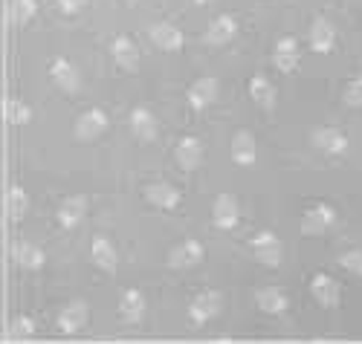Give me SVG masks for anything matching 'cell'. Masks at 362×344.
<instances>
[{"mask_svg":"<svg viewBox=\"0 0 362 344\" xmlns=\"http://www.w3.org/2000/svg\"><path fill=\"white\" fill-rule=\"evenodd\" d=\"M221 307H223L221 292L203 290V292H197V295L192 298V304H189V321H192L194 327H203L206 321H212L215 316H221Z\"/></svg>","mask_w":362,"mask_h":344,"instance_id":"1","label":"cell"},{"mask_svg":"<svg viewBox=\"0 0 362 344\" xmlns=\"http://www.w3.org/2000/svg\"><path fill=\"white\" fill-rule=\"evenodd\" d=\"M337 223V208L327 206V203H316L305 211V217H301V235L308 237H316V235H325L330 232Z\"/></svg>","mask_w":362,"mask_h":344,"instance_id":"2","label":"cell"},{"mask_svg":"<svg viewBox=\"0 0 362 344\" xmlns=\"http://www.w3.org/2000/svg\"><path fill=\"white\" fill-rule=\"evenodd\" d=\"M148 38H151V44H154L157 49H163V52H180V49H183V44H186L183 29L174 26L171 20H157V23H151Z\"/></svg>","mask_w":362,"mask_h":344,"instance_id":"3","label":"cell"},{"mask_svg":"<svg viewBox=\"0 0 362 344\" xmlns=\"http://www.w3.org/2000/svg\"><path fill=\"white\" fill-rule=\"evenodd\" d=\"M105 131H107V113H105L102 107L84 110V113L76 119V124H73V134H76L78 142H93V139H99Z\"/></svg>","mask_w":362,"mask_h":344,"instance_id":"4","label":"cell"},{"mask_svg":"<svg viewBox=\"0 0 362 344\" xmlns=\"http://www.w3.org/2000/svg\"><path fill=\"white\" fill-rule=\"evenodd\" d=\"M203 243L189 237V240H180L177 246H171V252H168V266L177 269V272H183V269H194L200 261H203Z\"/></svg>","mask_w":362,"mask_h":344,"instance_id":"5","label":"cell"},{"mask_svg":"<svg viewBox=\"0 0 362 344\" xmlns=\"http://www.w3.org/2000/svg\"><path fill=\"white\" fill-rule=\"evenodd\" d=\"M310 145L325 156H339L348 150V136L345 131L334 128V124H325V128H316L310 134Z\"/></svg>","mask_w":362,"mask_h":344,"instance_id":"6","label":"cell"},{"mask_svg":"<svg viewBox=\"0 0 362 344\" xmlns=\"http://www.w3.org/2000/svg\"><path fill=\"white\" fill-rule=\"evenodd\" d=\"M250 246H252L255 261H261L264 266H279L281 263V240H279L276 232H267L264 229V232L252 235Z\"/></svg>","mask_w":362,"mask_h":344,"instance_id":"7","label":"cell"},{"mask_svg":"<svg viewBox=\"0 0 362 344\" xmlns=\"http://www.w3.org/2000/svg\"><path fill=\"white\" fill-rule=\"evenodd\" d=\"M310 295H313L316 304L325 307V309H334V307H339V301H342V290H339V284H337V278H330L327 272L313 275V280H310Z\"/></svg>","mask_w":362,"mask_h":344,"instance_id":"8","label":"cell"},{"mask_svg":"<svg viewBox=\"0 0 362 344\" xmlns=\"http://www.w3.org/2000/svg\"><path fill=\"white\" fill-rule=\"evenodd\" d=\"M145 200L154 206V208H163V211H171L180 206L183 194H180L177 185L165 182V179H157V182H148L145 185Z\"/></svg>","mask_w":362,"mask_h":344,"instance_id":"9","label":"cell"},{"mask_svg":"<svg viewBox=\"0 0 362 344\" xmlns=\"http://www.w3.org/2000/svg\"><path fill=\"white\" fill-rule=\"evenodd\" d=\"M49 78H52V84L58 90H64V93H78V87H81V73H78V67L73 64V61H67V58H52Z\"/></svg>","mask_w":362,"mask_h":344,"instance_id":"10","label":"cell"},{"mask_svg":"<svg viewBox=\"0 0 362 344\" xmlns=\"http://www.w3.org/2000/svg\"><path fill=\"white\" fill-rule=\"evenodd\" d=\"M174 160H177L180 171H186V174L197 171L203 162V142L197 136H183L174 148Z\"/></svg>","mask_w":362,"mask_h":344,"instance_id":"11","label":"cell"},{"mask_svg":"<svg viewBox=\"0 0 362 344\" xmlns=\"http://www.w3.org/2000/svg\"><path fill=\"white\" fill-rule=\"evenodd\" d=\"M229 153H232V162L240 165V168H250L255 165L258 160V145H255V136L250 131H238L229 142Z\"/></svg>","mask_w":362,"mask_h":344,"instance_id":"12","label":"cell"},{"mask_svg":"<svg viewBox=\"0 0 362 344\" xmlns=\"http://www.w3.org/2000/svg\"><path fill=\"white\" fill-rule=\"evenodd\" d=\"M308 44H310L313 52L327 55L330 49L337 47V29H334V23H330L327 18H313L310 32H308Z\"/></svg>","mask_w":362,"mask_h":344,"instance_id":"13","label":"cell"},{"mask_svg":"<svg viewBox=\"0 0 362 344\" xmlns=\"http://www.w3.org/2000/svg\"><path fill=\"white\" fill-rule=\"evenodd\" d=\"M186 99H189V107H194V110H206L209 105H215V99H218V78L200 76L197 81H192Z\"/></svg>","mask_w":362,"mask_h":344,"instance_id":"14","label":"cell"},{"mask_svg":"<svg viewBox=\"0 0 362 344\" xmlns=\"http://www.w3.org/2000/svg\"><path fill=\"white\" fill-rule=\"evenodd\" d=\"M87 214V197L84 194H73V197H64L62 206L55 211V220L62 229H76Z\"/></svg>","mask_w":362,"mask_h":344,"instance_id":"15","label":"cell"},{"mask_svg":"<svg viewBox=\"0 0 362 344\" xmlns=\"http://www.w3.org/2000/svg\"><path fill=\"white\" fill-rule=\"evenodd\" d=\"M235 35H238V20H235L232 15H218L212 23L206 26L203 41H206L209 47H226Z\"/></svg>","mask_w":362,"mask_h":344,"instance_id":"16","label":"cell"},{"mask_svg":"<svg viewBox=\"0 0 362 344\" xmlns=\"http://www.w3.org/2000/svg\"><path fill=\"white\" fill-rule=\"evenodd\" d=\"M301 61V49H298V41L293 35H284L276 41V49H273V64L279 73H293Z\"/></svg>","mask_w":362,"mask_h":344,"instance_id":"17","label":"cell"},{"mask_svg":"<svg viewBox=\"0 0 362 344\" xmlns=\"http://www.w3.org/2000/svg\"><path fill=\"white\" fill-rule=\"evenodd\" d=\"M212 220L218 229H235L238 220H240V208H238V200L232 194H218L215 203H212Z\"/></svg>","mask_w":362,"mask_h":344,"instance_id":"18","label":"cell"},{"mask_svg":"<svg viewBox=\"0 0 362 344\" xmlns=\"http://www.w3.org/2000/svg\"><path fill=\"white\" fill-rule=\"evenodd\" d=\"M12 261L26 269V272H38L44 263H47V255H44V249L35 246V243H29V240H18L12 246Z\"/></svg>","mask_w":362,"mask_h":344,"instance_id":"19","label":"cell"},{"mask_svg":"<svg viewBox=\"0 0 362 344\" xmlns=\"http://www.w3.org/2000/svg\"><path fill=\"white\" fill-rule=\"evenodd\" d=\"M87 316H90V307H87L84 301H70L62 312H58V330L67 333V336H73V333L84 330Z\"/></svg>","mask_w":362,"mask_h":344,"instance_id":"20","label":"cell"},{"mask_svg":"<svg viewBox=\"0 0 362 344\" xmlns=\"http://www.w3.org/2000/svg\"><path fill=\"white\" fill-rule=\"evenodd\" d=\"M255 304L261 312H267V316H284L287 307H290V298L281 287H261L255 292Z\"/></svg>","mask_w":362,"mask_h":344,"instance_id":"21","label":"cell"},{"mask_svg":"<svg viewBox=\"0 0 362 344\" xmlns=\"http://www.w3.org/2000/svg\"><path fill=\"white\" fill-rule=\"evenodd\" d=\"M110 55H113L116 64L122 67V70H128V73H134V70L139 67V47H136L128 35H116V38H113Z\"/></svg>","mask_w":362,"mask_h":344,"instance_id":"22","label":"cell"},{"mask_svg":"<svg viewBox=\"0 0 362 344\" xmlns=\"http://www.w3.org/2000/svg\"><path fill=\"white\" fill-rule=\"evenodd\" d=\"M145 316V295L139 290H125L122 295H119V319H122L125 324H139Z\"/></svg>","mask_w":362,"mask_h":344,"instance_id":"23","label":"cell"},{"mask_svg":"<svg viewBox=\"0 0 362 344\" xmlns=\"http://www.w3.org/2000/svg\"><path fill=\"white\" fill-rule=\"evenodd\" d=\"M90 261H93L102 272H116L119 266V252L116 246L107 240V237H93V243H90Z\"/></svg>","mask_w":362,"mask_h":344,"instance_id":"24","label":"cell"},{"mask_svg":"<svg viewBox=\"0 0 362 344\" xmlns=\"http://www.w3.org/2000/svg\"><path fill=\"white\" fill-rule=\"evenodd\" d=\"M128 124H131V131H134V136L139 142L157 139V119L148 107H134L131 116H128Z\"/></svg>","mask_w":362,"mask_h":344,"instance_id":"25","label":"cell"},{"mask_svg":"<svg viewBox=\"0 0 362 344\" xmlns=\"http://www.w3.org/2000/svg\"><path fill=\"white\" fill-rule=\"evenodd\" d=\"M250 99L261 107V110H273L276 107V87L269 84L267 76H252L250 78Z\"/></svg>","mask_w":362,"mask_h":344,"instance_id":"26","label":"cell"},{"mask_svg":"<svg viewBox=\"0 0 362 344\" xmlns=\"http://www.w3.org/2000/svg\"><path fill=\"white\" fill-rule=\"evenodd\" d=\"M29 208V194L21 189V185H12V189L6 191V211L12 220H23V214Z\"/></svg>","mask_w":362,"mask_h":344,"instance_id":"27","label":"cell"},{"mask_svg":"<svg viewBox=\"0 0 362 344\" xmlns=\"http://www.w3.org/2000/svg\"><path fill=\"white\" fill-rule=\"evenodd\" d=\"M35 15H38V0H12L9 18L15 26H26Z\"/></svg>","mask_w":362,"mask_h":344,"instance_id":"28","label":"cell"},{"mask_svg":"<svg viewBox=\"0 0 362 344\" xmlns=\"http://www.w3.org/2000/svg\"><path fill=\"white\" fill-rule=\"evenodd\" d=\"M6 121L15 124V128H23V124L33 121V107L21 99H9L6 102Z\"/></svg>","mask_w":362,"mask_h":344,"instance_id":"29","label":"cell"},{"mask_svg":"<svg viewBox=\"0 0 362 344\" xmlns=\"http://www.w3.org/2000/svg\"><path fill=\"white\" fill-rule=\"evenodd\" d=\"M33 336H35V321L29 316H18L9 324V338L12 341H23V338H33Z\"/></svg>","mask_w":362,"mask_h":344,"instance_id":"30","label":"cell"},{"mask_svg":"<svg viewBox=\"0 0 362 344\" xmlns=\"http://www.w3.org/2000/svg\"><path fill=\"white\" fill-rule=\"evenodd\" d=\"M339 266L348 269L351 275L362 278V249H348V252L339 255Z\"/></svg>","mask_w":362,"mask_h":344,"instance_id":"31","label":"cell"},{"mask_svg":"<svg viewBox=\"0 0 362 344\" xmlns=\"http://www.w3.org/2000/svg\"><path fill=\"white\" fill-rule=\"evenodd\" d=\"M342 102L348 107H362V76H356V78L348 81V87L342 93Z\"/></svg>","mask_w":362,"mask_h":344,"instance_id":"32","label":"cell"},{"mask_svg":"<svg viewBox=\"0 0 362 344\" xmlns=\"http://www.w3.org/2000/svg\"><path fill=\"white\" fill-rule=\"evenodd\" d=\"M55 4H58V9H62L64 15H78L90 4V0H55Z\"/></svg>","mask_w":362,"mask_h":344,"instance_id":"33","label":"cell"},{"mask_svg":"<svg viewBox=\"0 0 362 344\" xmlns=\"http://www.w3.org/2000/svg\"><path fill=\"white\" fill-rule=\"evenodd\" d=\"M192 4H197V6H206V4H212V0H192Z\"/></svg>","mask_w":362,"mask_h":344,"instance_id":"34","label":"cell"},{"mask_svg":"<svg viewBox=\"0 0 362 344\" xmlns=\"http://www.w3.org/2000/svg\"><path fill=\"white\" fill-rule=\"evenodd\" d=\"M125 4H128V6H134V4H139V0H125Z\"/></svg>","mask_w":362,"mask_h":344,"instance_id":"35","label":"cell"}]
</instances>
